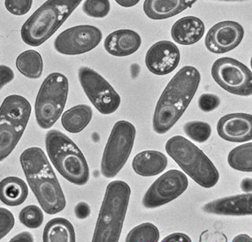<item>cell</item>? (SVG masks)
<instances>
[{"instance_id": "obj_1", "label": "cell", "mask_w": 252, "mask_h": 242, "mask_svg": "<svg viewBox=\"0 0 252 242\" xmlns=\"http://www.w3.org/2000/svg\"><path fill=\"white\" fill-rule=\"evenodd\" d=\"M200 82V72L191 65L183 66L174 74L157 103L152 122L157 134L167 133L177 123L196 95Z\"/></svg>"}, {"instance_id": "obj_2", "label": "cell", "mask_w": 252, "mask_h": 242, "mask_svg": "<svg viewBox=\"0 0 252 242\" xmlns=\"http://www.w3.org/2000/svg\"><path fill=\"white\" fill-rule=\"evenodd\" d=\"M31 190L44 212L55 215L65 208V195L47 156L39 147L25 150L20 156Z\"/></svg>"}, {"instance_id": "obj_3", "label": "cell", "mask_w": 252, "mask_h": 242, "mask_svg": "<svg viewBox=\"0 0 252 242\" xmlns=\"http://www.w3.org/2000/svg\"><path fill=\"white\" fill-rule=\"evenodd\" d=\"M83 0H47L22 25L24 43L37 47L52 37Z\"/></svg>"}, {"instance_id": "obj_4", "label": "cell", "mask_w": 252, "mask_h": 242, "mask_svg": "<svg viewBox=\"0 0 252 242\" xmlns=\"http://www.w3.org/2000/svg\"><path fill=\"white\" fill-rule=\"evenodd\" d=\"M130 195V186L126 182L113 181L109 183L101 205L92 242H119Z\"/></svg>"}, {"instance_id": "obj_5", "label": "cell", "mask_w": 252, "mask_h": 242, "mask_svg": "<svg viewBox=\"0 0 252 242\" xmlns=\"http://www.w3.org/2000/svg\"><path fill=\"white\" fill-rule=\"evenodd\" d=\"M45 147L52 164L67 182L78 186L89 182L87 160L67 135L59 130H50L45 135Z\"/></svg>"}, {"instance_id": "obj_6", "label": "cell", "mask_w": 252, "mask_h": 242, "mask_svg": "<svg viewBox=\"0 0 252 242\" xmlns=\"http://www.w3.org/2000/svg\"><path fill=\"white\" fill-rule=\"evenodd\" d=\"M165 151L199 186L204 188L216 186L220 180L219 171L204 151L189 140L181 135L173 136L165 143Z\"/></svg>"}, {"instance_id": "obj_7", "label": "cell", "mask_w": 252, "mask_h": 242, "mask_svg": "<svg viewBox=\"0 0 252 242\" xmlns=\"http://www.w3.org/2000/svg\"><path fill=\"white\" fill-rule=\"evenodd\" d=\"M31 104L20 95H8L0 106V162L13 150L26 129L31 118Z\"/></svg>"}, {"instance_id": "obj_8", "label": "cell", "mask_w": 252, "mask_h": 242, "mask_svg": "<svg viewBox=\"0 0 252 242\" xmlns=\"http://www.w3.org/2000/svg\"><path fill=\"white\" fill-rule=\"evenodd\" d=\"M69 91L67 77L52 73L44 79L36 95L35 120L43 129H49L60 119L65 107Z\"/></svg>"}, {"instance_id": "obj_9", "label": "cell", "mask_w": 252, "mask_h": 242, "mask_svg": "<svg viewBox=\"0 0 252 242\" xmlns=\"http://www.w3.org/2000/svg\"><path fill=\"white\" fill-rule=\"evenodd\" d=\"M135 134V125L128 121H120L114 124L101 161L104 177H115L122 171L130 156Z\"/></svg>"}, {"instance_id": "obj_10", "label": "cell", "mask_w": 252, "mask_h": 242, "mask_svg": "<svg viewBox=\"0 0 252 242\" xmlns=\"http://www.w3.org/2000/svg\"><path fill=\"white\" fill-rule=\"evenodd\" d=\"M211 74L219 86L230 94L250 96L252 94V73L242 62L224 57L215 61Z\"/></svg>"}, {"instance_id": "obj_11", "label": "cell", "mask_w": 252, "mask_h": 242, "mask_svg": "<svg viewBox=\"0 0 252 242\" xmlns=\"http://www.w3.org/2000/svg\"><path fill=\"white\" fill-rule=\"evenodd\" d=\"M79 82L95 108L104 115L115 113L122 103L121 95L105 79L88 66L78 71Z\"/></svg>"}, {"instance_id": "obj_12", "label": "cell", "mask_w": 252, "mask_h": 242, "mask_svg": "<svg viewBox=\"0 0 252 242\" xmlns=\"http://www.w3.org/2000/svg\"><path fill=\"white\" fill-rule=\"evenodd\" d=\"M189 180L184 173L172 169L158 178L143 198L147 209H155L178 198L187 190Z\"/></svg>"}, {"instance_id": "obj_13", "label": "cell", "mask_w": 252, "mask_h": 242, "mask_svg": "<svg viewBox=\"0 0 252 242\" xmlns=\"http://www.w3.org/2000/svg\"><path fill=\"white\" fill-rule=\"evenodd\" d=\"M102 31L92 25H79L61 32L54 41V48L63 55L76 56L91 52L101 43Z\"/></svg>"}, {"instance_id": "obj_14", "label": "cell", "mask_w": 252, "mask_h": 242, "mask_svg": "<svg viewBox=\"0 0 252 242\" xmlns=\"http://www.w3.org/2000/svg\"><path fill=\"white\" fill-rule=\"evenodd\" d=\"M244 37V27L233 21H224L215 24L205 35V47L209 52L223 54L239 46Z\"/></svg>"}, {"instance_id": "obj_15", "label": "cell", "mask_w": 252, "mask_h": 242, "mask_svg": "<svg viewBox=\"0 0 252 242\" xmlns=\"http://www.w3.org/2000/svg\"><path fill=\"white\" fill-rule=\"evenodd\" d=\"M181 60L180 50L170 41H159L150 48L145 56V65L156 75H166L177 68Z\"/></svg>"}, {"instance_id": "obj_16", "label": "cell", "mask_w": 252, "mask_h": 242, "mask_svg": "<svg viewBox=\"0 0 252 242\" xmlns=\"http://www.w3.org/2000/svg\"><path fill=\"white\" fill-rule=\"evenodd\" d=\"M220 137L230 143H246L252 139V116L250 113H230L217 123Z\"/></svg>"}, {"instance_id": "obj_17", "label": "cell", "mask_w": 252, "mask_h": 242, "mask_svg": "<svg viewBox=\"0 0 252 242\" xmlns=\"http://www.w3.org/2000/svg\"><path fill=\"white\" fill-rule=\"evenodd\" d=\"M203 211L208 214L220 216H251L252 214V193L214 200L204 204Z\"/></svg>"}, {"instance_id": "obj_18", "label": "cell", "mask_w": 252, "mask_h": 242, "mask_svg": "<svg viewBox=\"0 0 252 242\" xmlns=\"http://www.w3.org/2000/svg\"><path fill=\"white\" fill-rule=\"evenodd\" d=\"M141 44L142 38L137 32L124 29L113 31L107 35L104 47L113 56L127 57L137 52Z\"/></svg>"}, {"instance_id": "obj_19", "label": "cell", "mask_w": 252, "mask_h": 242, "mask_svg": "<svg viewBox=\"0 0 252 242\" xmlns=\"http://www.w3.org/2000/svg\"><path fill=\"white\" fill-rule=\"evenodd\" d=\"M205 26L201 19L196 16H186L174 23L171 35L174 42L181 45H192L204 36Z\"/></svg>"}, {"instance_id": "obj_20", "label": "cell", "mask_w": 252, "mask_h": 242, "mask_svg": "<svg viewBox=\"0 0 252 242\" xmlns=\"http://www.w3.org/2000/svg\"><path fill=\"white\" fill-rule=\"evenodd\" d=\"M197 0H145L144 12L154 21L166 20L191 7Z\"/></svg>"}, {"instance_id": "obj_21", "label": "cell", "mask_w": 252, "mask_h": 242, "mask_svg": "<svg viewBox=\"0 0 252 242\" xmlns=\"http://www.w3.org/2000/svg\"><path fill=\"white\" fill-rule=\"evenodd\" d=\"M168 164V159L162 152L144 151L134 157L132 167L136 174L142 177H152L163 173Z\"/></svg>"}, {"instance_id": "obj_22", "label": "cell", "mask_w": 252, "mask_h": 242, "mask_svg": "<svg viewBox=\"0 0 252 242\" xmlns=\"http://www.w3.org/2000/svg\"><path fill=\"white\" fill-rule=\"evenodd\" d=\"M29 195V187L21 178L7 177L0 182V201L8 206H19Z\"/></svg>"}, {"instance_id": "obj_23", "label": "cell", "mask_w": 252, "mask_h": 242, "mask_svg": "<svg viewBox=\"0 0 252 242\" xmlns=\"http://www.w3.org/2000/svg\"><path fill=\"white\" fill-rule=\"evenodd\" d=\"M93 112L87 104H79L62 114L61 124L67 132L77 134L82 132L92 121Z\"/></svg>"}, {"instance_id": "obj_24", "label": "cell", "mask_w": 252, "mask_h": 242, "mask_svg": "<svg viewBox=\"0 0 252 242\" xmlns=\"http://www.w3.org/2000/svg\"><path fill=\"white\" fill-rule=\"evenodd\" d=\"M75 240L74 226L63 217L52 218L44 227V242H74Z\"/></svg>"}, {"instance_id": "obj_25", "label": "cell", "mask_w": 252, "mask_h": 242, "mask_svg": "<svg viewBox=\"0 0 252 242\" xmlns=\"http://www.w3.org/2000/svg\"><path fill=\"white\" fill-rule=\"evenodd\" d=\"M16 67L27 78L39 79L44 71V61L39 52L29 50L22 52L16 60Z\"/></svg>"}, {"instance_id": "obj_26", "label": "cell", "mask_w": 252, "mask_h": 242, "mask_svg": "<svg viewBox=\"0 0 252 242\" xmlns=\"http://www.w3.org/2000/svg\"><path fill=\"white\" fill-rule=\"evenodd\" d=\"M227 163L236 171L252 173V143H244L232 150L227 156Z\"/></svg>"}, {"instance_id": "obj_27", "label": "cell", "mask_w": 252, "mask_h": 242, "mask_svg": "<svg viewBox=\"0 0 252 242\" xmlns=\"http://www.w3.org/2000/svg\"><path fill=\"white\" fill-rule=\"evenodd\" d=\"M159 231L152 223H144L135 226L126 235V242H158L159 241Z\"/></svg>"}, {"instance_id": "obj_28", "label": "cell", "mask_w": 252, "mask_h": 242, "mask_svg": "<svg viewBox=\"0 0 252 242\" xmlns=\"http://www.w3.org/2000/svg\"><path fill=\"white\" fill-rule=\"evenodd\" d=\"M183 130L189 138L199 143L208 141L212 134L211 125L204 121H189L184 125Z\"/></svg>"}, {"instance_id": "obj_29", "label": "cell", "mask_w": 252, "mask_h": 242, "mask_svg": "<svg viewBox=\"0 0 252 242\" xmlns=\"http://www.w3.org/2000/svg\"><path fill=\"white\" fill-rule=\"evenodd\" d=\"M19 219L22 225L28 228L36 229L43 225L44 212L36 205H29L21 211Z\"/></svg>"}, {"instance_id": "obj_30", "label": "cell", "mask_w": 252, "mask_h": 242, "mask_svg": "<svg viewBox=\"0 0 252 242\" xmlns=\"http://www.w3.org/2000/svg\"><path fill=\"white\" fill-rule=\"evenodd\" d=\"M111 10L109 0H85L83 11L88 16L92 18L106 17Z\"/></svg>"}, {"instance_id": "obj_31", "label": "cell", "mask_w": 252, "mask_h": 242, "mask_svg": "<svg viewBox=\"0 0 252 242\" xmlns=\"http://www.w3.org/2000/svg\"><path fill=\"white\" fill-rule=\"evenodd\" d=\"M33 0H4V6L9 13L15 16L25 15L31 11Z\"/></svg>"}, {"instance_id": "obj_32", "label": "cell", "mask_w": 252, "mask_h": 242, "mask_svg": "<svg viewBox=\"0 0 252 242\" xmlns=\"http://www.w3.org/2000/svg\"><path fill=\"white\" fill-rule=\"evenodd\" d=\"M15 219L13 213L5 208H0V240L5 237L13 229Z\"/></svg>"}, {"instance_id": "obj_33", "label": "cell", "mask_w": 252, "mask_h": 242, "mask_svg": "<svg viewBox=\"0 0 252 242\" xmlns=\"http://www.w3.org/2000/svg\"><path fill=\"white\" fill-rule=\"evenodd\" d=\"M220 98L214 94H203L198 99V107L204 113H211L220 106Z\"/></svg>"}, {"instance_id": "obj_34", "label": "cell", "mask_w": 252, "mask_h": 242, "mask_svg": "<svg viewBox=\"0 0 252 242\" xmlns=\"http://www.w3.org/2000/svg\"><path fill=\"white\" fill-rule=\"evenodd\" d=\"M14 79L13 69L7 65H0V90Z\"/></svg>"}, {"instance_id": "obj_35", "label": "cell", "mask_w": 252, "mask_h": 242, "mask_svg": "<svg viewBox=\"0 0 252 242\" xmlns=\"http://www.w3.org/2000/svg\"><path fill=\"white\" fill-rule=\"evenodd\" d=\"M227 239L221 233H210L204 232L200 237V242H226Z\"/></svg>"}, {"instance_id": "obj_36", "label": "cell", "mask_w": 252, "mask_h": 242, "mask_svg": "<svg viewBox=\"0 0 252 242\" xmlns=\"http://www.w3.org/2000/svg\"><path fill=\"white\" fill-rule=\"evenodd\" d=\"M91 213V208L86 203H80L74 208V214L80 219L86 218Z\"/></svg>"}, {"instance_id": "obj_37", "label": "cell", "mask_w": 252, "mask_h": 242, "mask_svg": "<svg viewBox=\"0 0 252 242\" xmlns=\"http://www.w3.org/2000/svg\"><path fill=\"white\" fill-rule=\"evenodd\" d=\"M191 239L187 234L174 233L163 239L162 242H191Z\"/></svg>"}, {"instance_id": "obj_38", "label": "cell", "mask_w": 252, "mask_h": 242, "mask_svg": "<svg viewBox=\"0 0 252 242\" xmlns=\"http://www.w3.org/2000/svg\"><path fill=\"white\" fill-rule=\"evenodd\" d=\"M11 242H34V237L32 234L29 232H22L21 234H18L14 237L11 239Z\"/></svg>"}, {"instance_id": "obj_39", "label": "cell", "mask_w": 252, "mask_h": 242, "mask_svg": "<svg viewBox=\"0 0 252 242\" xmlns=\"http://www.w3.org/2000/svg\"><path fill=\"white\" fill-rule=\"evenodd\" d=\"M115 2L122 7L129 8V7H133L138 4L140 0H115Z\"/></svg>"}, {"instance_id": "obj_40", "label": "cell", "mask_w": 252, "mask_h": 242, "mask_svg": "<svg viewBox=\"0 0 252 242\" xmlns=\"http://www.w3.org/2000/svg\"><path fill=\"white\" fill-rule=\"evenodd\" d=\"M241 188L246 193H248V192L251 193L252 192V179L251 178L244 179L241 183Z\"/></svg>"}, {"instance_id": "obj_41", "label": "cell", "mask_w": 252, "mask_h": 242, "mask_svg": "<svg viewBox=\"0 0 252 242\" xmlns=\"http://www.w3.org/2000/svg\"><path fill=\"white\" fill-rule=\"evenodd\" d=\"M252 240L247 234H239L233 239V242H252Z\"/></svg>"}, {"instance_id": "obj_42", "label": "cell", "mask_w": 252, "mask_h": 242, "mask_svg": "<svg viewBox=\"0 0 252 242\" xmlns=\"http://www.w3.org/2000/svg\"><path fill=\"white\" fill-rule=\"evenodd\" d=\"M216 1H228V2H232V1H245V0H216Z\"/></svg>"}]
</instances>
